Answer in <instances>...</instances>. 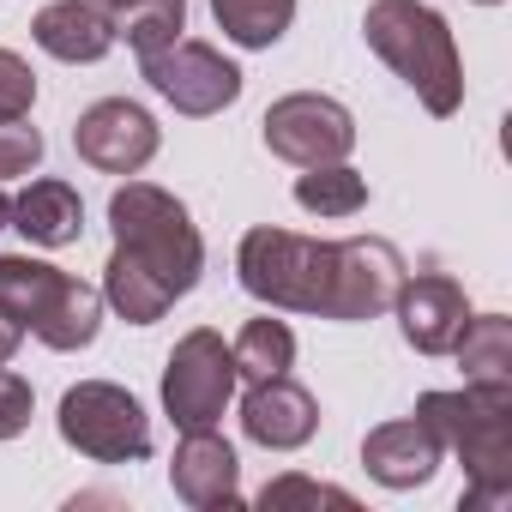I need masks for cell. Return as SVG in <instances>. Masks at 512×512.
I'll list each match as a JSON object with an SVG mask.
<instances>
[{
  "instance_id": "cell-5",
  "label": "cell",
  "mask_w": 512,
  "mask_h": 512,
  "mask_svg": "<svg viewBox=\"0 0 512 512\" xmlns=\"http://www.w3.org/2000/svg\"><path fill=\"white\" fill-rule=\"evenodd\" d=\"M61 440L97 464H139L151 458V416L127 386L109 380H79L61 398Z\"/></svg>"
},
{
  "instance_id": "cell-20",
  "label": "cell",
  "mask_w": 512,
  "mask_h": 512,
  "mask_svg": "<svg viewBox=\"0 0 512 512\" xmlns=\"http://www.w3.org/2000/svg\"><path fill=\"white\" fill-rule=\"evenodd\" d=\"M67 272H55L49 260H31V253H7L0 260V320H13V326H37V314L49 308V296L61 290Z\"/></svg>"
},
{
  "instance_id": "cell-11",
  "label": "cell",
  "mask_w": 512,
  "mask_h": 512,
  "mask_svg": "<svg viewBox=\"0 0 512 512\" xmlns=\"http://www.w3.org/2000/svg\"><path fill=\"white\" fill-rule=\"evenodd\" d=\"M241 428H247L253 446H266V452H296V446H308L320 434V404L290 374H272V380H253L247 386Z\"/></svg>"
},
{
  "instance_id": "cell-1",
  "label": "cell",
  "mask_w": 512,
  "mask_h": 512,
  "mask_svg": "<svg viewBox=\"0 0 512 512\" xmlns=\"http://www.w3.org/2000/svg\"><path fill=\"white\" fill-rule=\"evenodd\" d=\"M416 422L464 458V506H512V386H470L464 392H422Z\"/></svg>"
},
{
  "instance_id": "cell-14",
  "label": "cell",
  "mask_w": 512,
  "mask_h": 512,
  "mask_svg": "<svg viewBox=\"0 0 512 512\" xmlns=\"http://www.w3.org/2000/svg\"><path fill=\"white\" fill-rule=\"evenodd\" d=\"M440 458H446V446H440L416 416L386 422V428H374V434L362 440V464H368V476H374L380 488H422V482L440 470Z\"/></svg>"
},
{
  "instance_id": "cell-17",
  "label": "cell",
  "mask_w": 512,
  "mask_h": 512,
  "mask_svg": "<svg viewBox=\"0 0 512 512\" xmlns=\"http://www.w3.org/2000/svg\"><path fill=\"white\" fill-rule=\"evenodd\" d=\"M103 302H109L127 326H151V320H163V314L175 308V290H169L151 266H139L127 247H115L109 266H103Z\"/></svg>"
},
{
  "instance_id": "cell-9",
  "label": "cell",
  "mask_w": 512,
  "mask_h": 512,
  "mask_svg": "<svg viewBox=\"0 0 512 512\" xmlns=\"http://www.w3.org/2000/svg\"><path fill=\"white\" fill-rule=\"evenodd\" d=\"M73 151L103 175H139L157 157V121L127 97H103L73 121Z\"/></svg>"
},
{
  "instance_id": "cell-4",
  "label": "cell",
  "mask_w": 512,
  "mask_h": 512,
  "mask_svg": "<svg viewBox=\"0 0 512 512\" xmlns=\"http://www.w3.org/2000/svg\"><path fill=\"white\" fill-rule=\"evenodd\" d=\"M109 229H115V247H127L139 266H151L175 296H187L205 272V241L187 217V205L151 181H127L115 187L109 199Z\"/></svg>"
},
{
  "instance_id": "cell-31",
  "label": "cell",
  "mask_w": 512,
  "mask_h": 512,
  "mask_svg": "<svg viewBox=\"0 0 512 512\" xmlns=\"http://www.w3.org/2000/svg\"><path fill=\"white\" fill-rule=\"evenodd\" d=\"M97 7H103V13H109V19H115V13H121V7H127V0H97Z\"/></svg>"
},
{
  "instance_id": "cell-30",
  "label": "cell",
  "mask_w": 512,
  "mask_h": 512,
  "mask_svg": "<svg viewBox=\"0 0 512 512\" xmlns=\"http://www.w3.org/2000/svg\"><path fill=\"white\" fill-rule=\"evenodd\" d=\"M7 223H13V199H7V193H0V229H7Z\"/></svg>"
},
{
  "instance_id": "cell-15",
  "label": "cell",
  "mask_w": 512,
  "mask_h": 512,
  "mask_svg": "<svg viewBox=\"0 0 512 512\" xmlns=\"http://www.w3.org/2000/svg\"><path fill=\"white\" fill-rule=\"evenodd\" d=\"M31 37H37L43 55L67 61V67H91V61H103L115 49V19L97 7V0H55V7L37 13Z\"/></svg>"
},
{
  "instance_id": "cell-3",
  "label": "cell",
  "mask_w": 512,
  "mask_h": 512,
  "mask_svg": "<svg viewBox=\"0 0 512 512\" xmlns=\"http://www.w3.org/2000/svg\"><path fill=\"white\" fill-rule=\"evenodd\" d=\"M235 278L253 302L284 308V314H320L332 308V284H338V241H314L296 229H247L235 247Z\"/></svg>"
},
{
  "instance_id": "cell-13",
  "label": "cell",
  "mask_w": 512,
  "mask_h": 512,
  "mask_svg": "<svg viewBox=\"0 0 512 512\" xmlns=\"http://www.w3.org/2000/svg\"><path fill=\"white\" fill-rule=\"evenodd\" d=\"M169 488L193 506V512H217L241 500V464L235 446L217 428H187L175 458H169Z\"/></svg>"
},
{
  "instance_id": "cell-32",
  "label": "cell",
  "mask_w": 512,
  "mask_h": 512,
  "mask_svg": "<svg viewBox=\"0 0 512 512\" xmlns=\"http://www.w3.org/2000/svg\"><path fill=\"white\" fill-rule=\"evenodd\" d=\"M476 7H500V0H476Z\"/></svg>"
},
{
  "instance_id": "cell-28",
  "label": "cell",
  "mask_w": 512,
  "mask_h": 512,
  "mask_svg": "<svg viewBox=\"0 0 512 512\" xmlns=\"http://www.w3.org/2000/svg\"><path fill=\"white\" fill-rule=\"evenodd\" d=\"M31 380H19L13 368H0V440H19L31 428Z\"/></svg>"
},
{
  "instance_id": "cell-25",
  "label": "cell",
  "mask_w": 512,
  "mask_h": 512,
  "mask_svg": "<svg viewBox=\"0 0 512 512\" xmlns=\"http://www.w3.org/2000/svg\"><path fill=\"white\" fill-rule=\"evenodd\" d=\"M260 506H266V512H296V506H338V512H356V494L290 470V476H272V482L260 488Z\"/></svg>"
},
{
  "instance_id": "cell-22",
  "label": "cell",
  "mask_w": 512,
  "mask_h": 512,
  "mask_svg": "<svg viewBox=\"0 0 512 512\" xmlns=\"http://www.w3.org/2000/svg\"><path fill=\"white\" fill-rule=\"evenodd\" d=\"M211 19L235 49H272L296 19V0H211Z\"/></svg>"
},
{
  "instance_id": "cell-29",
  "label": "cell",
  "mask_w": 512,
  "mask_h": 512,
  "mask_svg": "<svg viewBox=\"0 0 512 512\" xmlns=\"http://www.w3.org/2000/svg\"><path fill=\"white\" fill-rule=\"evenodd\" d=\"M19 344H25V326H13V320H0V368H7V362L19 356Z\"/></svg>"
},
{
  "instance_id": "cell-6",
  "label": "cell",
  "mask_w": 512,
  "mask_h": 512,
  "mask_svg": "<svg viewBox=\"0 0 512 512\" xmlns=\"http://www.w3.org/2000/svg\"><path fill=\"white\" fill-rule=\"evenodd\" d=\"M229 398H235V356H229V344L211 326L187 332L169 350V368H163V410H169V422L181 434L187 428H217Z\"/></svg>"
},
{
  "instance_id": "cell-18",
  "label": "cell",
  "mask_w": 512,
  "mask_h": 512,
  "mask_svg": "<svg viewBox=\"0 0 512 512\" xmlns=\"http://www.w3.org/2000/svg\"><path fill=\"white\" fill-rule=\"evenodd\" d=\"M97 326H103V290H91V284H79V278H61V290L49 296V308L37 314V338L49 344V350H85L91 338H97Z\"/></svg>"
},
{
  "instance_id": "cell-19",
  "label": "cell",
  "mask_w": 512,
  "mask_h": 512,
  "mask_svg": "<svg viewBox=\"0 0 512 512\" xmlns=\"http://www.w3.org/2000/svg\"><path fill=\"white\" fill-rule=\"evenodd\" d=\"M452 356H458L470 386H512V320L506 314H470Z\"/></svg>"
},
{
  "instance_id": "cell-21",
  "label": "cell",
  "mask_w": 512,
  "mask_h": 512,
  "mask_svg": "<svg viewBox=\"0 0 512 512\" xmlns=\"http://www.w3.org/2000/svg\"><path fill=\"white\" fill-rule=\"evenodd\" d=\"M229 356H235V380H272V374H290L296 368V332L284 326V320H272V314H260V320H247L241 326V338L229 344Z\"/></svg>"
},
{
  "instance_id": "cell-8",
  "label": "cell",
  "mask_w": 512,
  "mask_h": 512,
  "mask_svg": "<svg viewBox=\"0 0 512 512\" xmlns=\"http://www.w3.org/2000/svg\"><path fill=\"white\" fill-rule=\"evenodd\" d=\"M260 127H266V151L284 157V163H296V169L344 163L356 151V115L338 97H320V91L278 97Z\"/></svg>"
},
{
  "instance_id": "cell-10",
  "label": "cell",
  "mask_w": 512,
  "mask_h": 512,
  "mask_svg": "<svg viewBox=\"0 0 512 512\" xmlns=\"http://www.w3.org/2000/svg\"><path fill=\"white\" fill-rule=\"evenodd\" d=\"M404 284V253L380 235H356V241H338V284H332V308L326 320L338 326H356V320H374L392 308Z\"/></svg>"
},
{
  "instance_id": "cell-16",
  "label": "cell",
  "mask_w": 512,
  "mask_h": 512,
  "mask_svg": "<svg viewBox=\"0 0 512 512\" xmlns=\"http://www.w3.org/2000/svg\"><path fill=\"white\" fill-rule=\"evenodd\" d=\"M13 229L25 241H37V247H67L85 229V205H79V193L67 181H31L13 199Z\"/></svg>"
},
{
  "instance_id": "cell-12",
  "label": "cell",
  "mask_w": 512,
  "mask_h": 512,
  "mask_svg": "<svg viewBox=\"0 0 512 512\" xmlns=\"http://www.w3.org/2000/svg\"><path fill=\"white\" fill-rule=\"evenodd\" d=\"M392 314H398V332L416 356H452L464 320H470V302L452 278H404L398 296H392Z\"/></svg>"
},
{
  "instance_id": "cell-24",
  "label": "cell",
  "mask_w": 512,
  "mask_h": 512,
  "mask_svg": "<svg viewBox=\"0 0 512 512\" xmlns=\"http://www.w3.org/2000/svg\"><path fill=\"white\" fill-rule=\"evenodd\" d=\"M187 31V0H127L115 13V43L127 37L133 55H157Z\"/></svg>"
},
{
  "instance_id": "cell-26",
  "label": "cell",
  "mask_w": 512,
  "mask_h": 512,
  "mask_svg": "<svg viewBox=\"0 0 512 512\" xmlns=\"http://www.w3.org/2000/svg\"><path fill=\"white\" fill-rule=\"evenodd\" d=\"M31 103H37V73H31V61L13 55V49H0V121H25Z\"/></svg>"
},
{
  "instance_id": "cell-2",
  "label": "cell",
  "mask_w": 512,
  "mask_h": 512,
  "mask_svg": "<svg viewBox=\"0 0 512 512\" xmlns=\"http://www.w3.org/2000/svg\"><path fill=\"white\" fill-rule=\"evenodd\" d=\"M368 49L422 97L428 115H458L464 103V61L458 43L446 31V19L422 0H374L368 19H362Z\"/></svg>"
},
{
  "instance_id": "cell-23",
  "label": "cell",
  "mask_w": 512,
  "mask_h": 512,
  "mask_svg": "<svg viewBox=\"0 0 512 512\" xmlns=\"http://www.w3.org/2000/svg\"><path fill=\"white\" fill-rule=\"evenodd\" d=\"M296 205L314 211V217H356V211L368 205V175H356L350 163L302 169V181H296Z\"/></svg>"
},
{
  "instance_id": "cell-27",
  "label": "cell",
  "mask_w": 512,
  "mask_h": 512,
  "mask_svg": "<svg viewBox=\"0 0 512 512\" xmlns=\"http://www.w3.org/2000/svg\"><path fill=\"white\" fill-rule=\"evenodd\" d=\"M37 163H43V133L25 121H0V181L31 175Z\"/></svg>"
},
{
  "instance_id": "cell-7",
  "label": "cell",
  "mask_w": 512,
  "mask_h": 512,
  "mask_svg": "<svg viewBox=\"0 0 512 512\" xmlns=\"http://www.w3.org/2000/svg\"><path fill=\"white\" fill-rule=\"evenodd\" d=\"M139 73L145 85L175 109V115H217L241 97V67L223 61L211 43H193V37H175L169 49L157 55H139Z\"/></svg>"
}]
</instances>
